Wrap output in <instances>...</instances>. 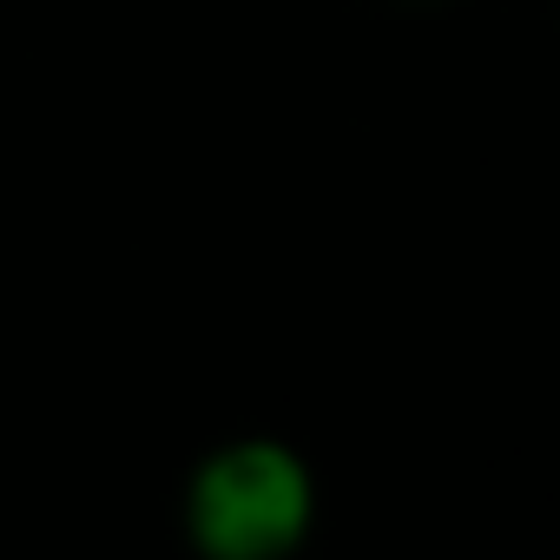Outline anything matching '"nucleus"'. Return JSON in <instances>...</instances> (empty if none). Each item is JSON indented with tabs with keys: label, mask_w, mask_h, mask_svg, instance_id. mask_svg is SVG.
<instances>
[{
	"label": "nucleus",
	"mask_w": 560,
	"mask_h": 560,
	"mask_svg": "<svg viewBox=\"0 0 560 560\" xmlns=\"http://www.w3.org/2000/svg\"><path fill=\"white\" fill-rule=\"evenodd\" d=\"M317 527V475L277 435L218 442L185 481V534L205 560H284Z\"/></svg>",
	"instance_id": "f257e3e1"
}]
</instances>
